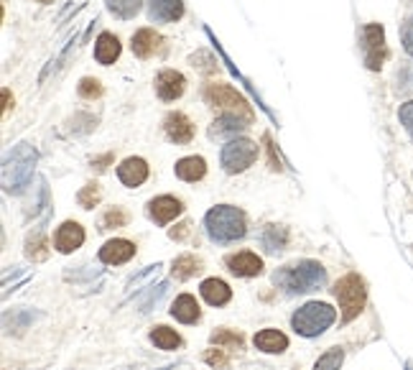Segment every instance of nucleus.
Segmentation results:
<instances>
[{"mask_svg":"<svg viewBox=\"0 0 413 370\" xmlns=\"http://www.w3.org/2000/svg\"><path fill=\"white\" fill-rule=\"evenodd\" d=\"M326 281V271L317 260H299L278 268L273 274V283L286 294H306V291L319 289Z\"/></svg>","mask_w":413,"mask_h":370,"instance_id":"obj_1","label":"nucleus"},{"mask_svg":"<svg viewBox=\"0 0 413 370\" xmlns=\"http://www.w3.org/2000/svg\"><path fill=\"white\" fill-rule=\"evenodd\" d=\"M38 161L36 148L29 143H18V146L6 156L3 161V189L13 194H21L29 186L33 177V166Z\"/></svg>","mask_w":413,"mask_h":370,"instance_id":"obj_2","label":"nucleus"},{"mask_svg":"<svg viewBox=\"0 0 413 370\" xmlns=\"http://www.w3.org/2000/svg\"><path fill=\"white\" fill-rule=\"evenodd\" d=\"M204 228H206V235L212 237L214 243H235V240L245 237L248 222H245V215L237 207L220 205V207L206 212Z\"/></svg>","mask_w":413,"mask_h":370,"instance_id":"obj_3","label":"nucleus"},{"mask_svg":"<svg viewBox=\"0 0 413 370\" xmlns=\"http://www.w3.org/2000/svg\"><path fill=\"white\" fill-rule=\"evenodd\" d=\"M334 319H337V311L329 304L309 302L291 317V325H294L296 334H301V337H319L334 325Z\"/></svg>","mask_w":413,"mask_h":370,"instance_id":"obj_4","label":"nucleus"},{"mask_svg":"<svg viewBox=\"0 0 413 370\" xmlns=\"http://www.w3.org/2000/svg\"><path fill=\"white\" fill-rule=\"evenodd\" d=\"M334 296L340 302L342 322H352L354 317H360V311L365 309V299H368V289L357 274L342 276L337 286H334Z\"/></svg>","mask_w":413,"mask_h":370,"instance_id":"obj_5","label":"nucleus"},{"mask_svg":"<svg viewBox=\"0 0 413 370\" xmlns=\"http://www.w3.org/2000/svg\"><path fill=\"white\" fill-rule=\"evenodd\" d=\"M204 100L212 105V108H220V110L230 112V115H240V118L253 123V110H250V105H248V100H245L235 87H230V84H222V82L206 84Z\"/></svg>","mask_w":413,"mask_h":370,"instance_id":"obj_6","label":"nucleus"},{"mask_svg":"<svg viewBox=\"0 0 413 370\" xmlns=\"http://www.w3.org/2000/svg\"><path fill=\"white\" fill-rule=\"evenodd\" d=\"M255 158H258V146H255L250 138H235V141H230L227 146L222 148V154H220V161L227 174H240V171L248 169Z\"/></svg>","mask_w":413,"mask_h":370,"instance_id":"obj_7","label":"nucleus"},{"mask_svg":"<svg viewBox=\"0 0 413 370\" xmlns=\"http://www.w3.org/2000/svg\"><path fill=\"white\" fill-rule=\"evenodd\" d=\"M362 52H365V64L368 69L373 72H380L385 61V31L380 23H368L365 29H362Z\"/></svg>","mask_w":413,"mask_h":370,"instance_id":"obj_8","label":"nucleus"},{"mask_svg":"<svg viewBox=\"0 0 413 370\" xmlns=\"http://www.w3.org/2000/svg\"><path fill=\"white\" fill-rule=\"evenodd\" d=\"M184 89H186L184 74L177 72V69H163L156 77V92H158V97H161L163 103L179 100V97L184 95Z\"/></svg>","mask_w":413,"mask_h":370,"instance_id":"obj_9","label":"nucleus"},{"mask_svg":"<svg viewBox=\"0 0 413 370\" xmlns=\"http://www.w3.org/2000/svg\"><path fill=\"white\" fill-rule=\"evenodd\" d=\"M181 209H184V205H181L177 197H169V194L156 197V200L148 202V217H151L156 225H166V222H171L174 217L181 215Z\"/></svg>","mask_w":413,"mask_h":370,"instance_id":"obj_10","label":"nucleus"},{"mask_svg":"<svg viewBox=\"0 0 413 370\" xmlns=\"http://www.w3.org/2000/svg\"><path fill=\"white\" fill-rule=\"evenodd\" d=\"M227 268L232 271L235 276H243V279H250V276H260L263 274V260L250 251H243V253H232L225 258Z\"/></svg>","mask_w":413,"mask_h":370,"instance_id":"obj_11","label":"nucleus"},{"mask_svg":"<svg viewBox=\"0 0 413 370\" xmlns=\"http://www.w3.org/2000/svg\"><path fill=\"white\" fill-rule=\"evenodd\" d=\"M82 243H84V228H82L80 222H72V220L64 222V225L57 230V235H54V245H57L59 253L77 251Z\"/></svg>","mask_w":413,"mask_h":370,"instance_id":"obj_12","label":"nucleus"},{"mask_svg":"<svg viewBox=\"0 0 413 370\" xmlns=\"http://www.w3.org/2000/svg\"><path fill=\"white\" fill-rule=\"evenodd\" d=\"M163 128H166L169 141H174V143H189L194 138L192 120L186 118L184 112H169L166 120H163Z\"/></svg>","mask_w":413,"mask_h":370,"instance_id":"obj_13","label":"nucleus"},{"mask_svg":"<svg viewBox=\"0 0 413 370\" xmlns=\"http://www.w3.org/2000/svg\"><path fill=\"white\" fill-rule=\"evenodd\" d=\"M148 15L156 23H174L184 15L181 0H148Z\"/></svg>","mask_w":413,"mask_h":370,"instance_id":"obj_14","label":"nucleus"},{"mask_svg":"<svg viewBox=\"0 0 413 370\" xmlns=\"http://www.w3.org/2000/svg\"><path fill=\"white\" fill-rule=\"evenodd\" d=\"M135 256V245L130 240H107V243L100 248V260L107 263V266H120Z\"/></svg>","mask_w":413,"mask_h":370,"instance_id":"obj_15","label":"nucleus"},{"mask_svg":"<svg viewBox=\"0 0 413 370\" xmlns=\"http://www.w3.org/2000/svg\"><path fill=\"white\" fill-rule=\"evenodd\" d=\"M118 179L126 186H130V189L140 186L148 179V163L143 158H138V156H130V158H126L118 166Z\"/></svg>","mask_w":413,"mask_h":370,"instance_id":"obj_16","label":"nucleus"},{"mask_svg":"<svg viewBox=\"0 0 413 370\" xmlns=\"http://www.w3.org/2000/svg\"><path fill=\"white\" fill-rule=\"evenodd\" d=\"M171 317L179 319L181 325H194V322H200L202 311H200V304H197V299H194L192 294L177 296V302L171 304Z\"/></svg>","mask_w":413,"mask_h":370,"instance_id":"obj_17","label":"nucleus"},{"mask_svg":"<svg viewBox=\"0 0 413 370\" xmlns=\"http://www.w3.org/2000/svg\"><path fill=\"white\" fill-rule=\"evenodd\" d=\"M161 44L163 38L156 34L153 29H140L138 34L133 36V54L138 59H148V57H153L156 52H161Z\"/></svg>","mask_w":413,"mask_h":370,"instance_id":"obj_18","label":"nucleus"},{"mask_svg":"<svg viewBox=\"0 0 413 370\" xmlns=\"http://www.w3.org/2000/svg\"><path fill=\"white\" fill-rule=\"evenodd\" d=\"M200 291L206 299V304H212V306H222V304H227L232 299V289L222 279H206V281H202Z\"/></svg>","mask_w":413,"mask_h":370,"instance_id":"obj_19","label":"nucleus"},{"mask_svg":"<svg viewBox=\"0 0 413 370\" xmlns=\"http://www.w3.org/2000/svg\"><path fill=\"white\" fill-rule=\"evenodd\" d=\"M120 57V41L115 34H100V38H97V44H95V59L100 61V64H112V61Z\"/></svg>","mask_w":413,"mask_h":370,"instance_id":"obj_20","label":"nucleus"},{"mask_svg":"<svg viewBox=\"0 0 413 370\" xmlns=\"http://www.w3.org/2000/svg\"><path fill=\"white\" fill-rule=\"evenodd\" d=\"M248 126H250V120L240 118V115H230V112H225L222 118H217L212 123V128H209V135H212V138H222V135H227V133H240V131H245Z\"/></svg>","mask_w":413,"mask_h":370,"instance_id":"obj_21","label":"nucleus"},{"mask_svg":"<svg viewBox=\"0 0 413 370\" xmlns=\"http://www.w3.org/2000/svg\"><path fill=\"white\" fill-rule=\"evenodd\" d=\"M206 174V161L202 156H186L177 163V177L184 182H200Z\"/></svg>","mask_w":413,"mask_h":370,"instance_id":"obj_22","label":"nucleus"},{"mask_svg":"<svg viewBox=\"0 0 413 370\" xmlns=\"http://www.w3.org/2000/svg\"><path fill=\"white\" fill-rule=\"evenodd\" d=\"M255 348L263 350V353H283L288 348V337L278 330H263V332L255 334Z\"/></svg>","mask_w":413,"mask_h":370,"instance_id":"obj_23","label":"nucleus"},{"mask_svg":"<svg viewBox=\"0 0 413 370\" xmlns=\"http://www.w3.org/2000/svg\"><path fill=\"white\" fill-rule=\"evenodd\" d=\"M260 243L268 253H278L288 245V230L280 225H266V230L260 232Z\"/></svg>","mask_w":413,"mask_h":370,"instance_id":"obj_24","label":"nucleus"},{"mask_svg":"<svg viewBox=\"0 0 413 370\" xmlns=\"http://www.w3.org/2000/svg\"><path fill=\"white\" fill-rule=\"evenodd\" d=\"M202 271V263L200 258H194V256H179L174 260V279L177 281H186V279H192L194 274H200Z\"/></svg>","mask_w":413,"mask_h":370,"instance_id":"obj_25","label":"nucleus"},{"mask_svg":"<svg viewBox=\"0 0 413 370\" xmlns=\"http://www.w3.org/2000/svg\"><path fill=\"white\" fill-rule=\"evenodd\" d=\"M151 342L161 350H177L179 345H181V337H179L174 330L161 325V327H153V330H151Z\"/></svg>","mask_w":413,"mask_h":370,"instance_id":"obj_26","label":"nucleus"},{"mask_svg":"<svg viewBox=\"0 0 413 370\" xmlns=\"http://www.w3.org/2000/svg\"><path fill=\"white\" fill-rule=\"evenodd\" d=\"M105 3H107V10H110L112 15L123 18V21L135 18L140 6H143V0H105Z\"/></svg>","mask_w":413,"mask_h":370,"instance_id":"obj_27","label":"nucleus"},{"mask_svg":"<svg viewBox=\"0 0 413 370\" xmlns=\"http://www.w3.org/2000/svg\"><path fill=\"white\" fill-rule=\"evenodd\" d=\"M209 340H212V345H217L222 350H243L245 345L243 334L232 332V330H217V332H212Z\"/></svg>","mask_w":413,"mask_h":370,"instance_id":"obj_28","label":"nucleus"},{"mask_svg":"<svg viewBox=\"0 0 413 370\" xmlns=\"http://www.w3.org/2000/svg\"><path fill=\"white\" fill-rule=\"evenodd\" d=\"M26 256H29L31 260H44L46 256H49V251H46V237L41 230H38L36 235L29 237V243H26Z\"/></svg>","mask_w":413,"mask_h":370,"instance_id":"obj_29","label":"nucleus"},{"mask_svg":"<svg viewBox=\"0 0 413 370\" xmlns=\"http://www.w3.org/2000/svg\"><path fill=\"white\" fill-rule=\"evenodd\" d=\"M342 360H345V350L332 348L329 353H324V355L319 357L317 365H314V370H340Z\"/></svg>","mask_w":413,"mask_h":370,"instance_id":"obj_30","label":"nucleus"},{"mask_svg":"<svg viewBox=\"0 0 413 370\" xmlns=\"http://www.w3.org/2000/svg\"><path fill=\"white\" fill-rule=\"evenodd\" d=\"M189 61H192L194 67L200 69V72H204V74H214V72H217V67H220V64H217V59H214L209 52H204V49H200L197 54H192V57H189Z\"/></svg>","mask_w":413,"mask_h":370,"instance_id":"obj_31","label":"nucleus"},{"mask_svg":"<svg viewBox=\"0 0 413 370\" xmlns=\"http://www.w3.org/2000/svg\"><path fill=\"white\" fill-rule=\"evenodd\" d=\"M77 202H80L84 209H92L97 202H100V186H97V184H87L80 194H77Z\"/></svg>","mask_w":413,"mask_h":370,"instance_id":"obj_32","label":"nucleus"},{"mask_svg":"<svg viewBox=\"0 0 413 370\" xmlns=\"http://www.w3.org/2000/svg\"><path fill=\"white\" fill-rule=\"evenodd\" d=\"M103 95V84H100V80H92V77H84V80L80 82V97H84V100H95V97Z\"/></svg>","mask_w":413,"mask_h":370,"instance_id":"obj_33","label":"nucleus"},{"mask_svg":"<svg viewBox=\"0 0 413 370\" xmlns=\"http://www.w3.org/2000/svg\"><path fill=\"white\" fill-rule=\"evenodd\" d=\"M128 222V215L123 212V209H110V212H105L103 217V228L110 230V228H126Z\"/></svg>","mask_w":413,"mask_h":370,"instance_id":"obj_34","label":"nucleus"},{"mask_svg":"<svg viewBox=\"0 0 413 370\" xmlns=\"http://www.w3.org/2000/svg\"><path fill=\"white\" fill-rule=\"evenodd\" d=\"M204 363L212 365V368H217V370L230 368V360H227V355L222 353V348L220 350H206V353H204Z\"/></svg>","mask_w":413,"mask_h":370,"instance_id":"obj_35","label":"nucleus"},{"mask_svg":"<svg viewBox=\"0 0 413 370\" xmlns=\"http://www.w3.org/2000/svg\"><path fill=\"white\" fill-rule=\"evenodd\" d=\"M166 294V283H158V286H151V291H148L146 299H140V311H148L151 306H153L161 296Z\"/></svg>","mask_w":413,"mask_h":370,"instance_id":"obj_36","label":"nucleus"},{"mask_svg":"<svg viewBox=\"0 0 413 370\" xmlns=\"http://www.w3.org/2000/svg\"><path fill=\"white\" fill-rule=\"evenodd\" d=\"M398 118H400V123H403V128H406L408 133H411V138H413V100H408V103L400 105Z\"/></svg>","mask_w":413,"mask_h":370,"instance_id":"obj_37","label":"nucleus"},{"mask_svg":"<svg viewBox=\"0 0 413 370\" xmlns=\"http://www.w3.org/2000/svg\"><path fill=\"white\" fill-rule=\"evenodd\" d=\"M400 44L406 49V54L413 57V15L403 23V29H400Z\"/></svg>","mask_w":413,"mask_h":370,"instance_id":"obj_38","label":"nucleus"},{"mask_svg":"<svg viewBox=\"0 0 413 370\" xmlns=\"http://www.w3.org/2000/svg\"><path fill=\"white\" fill-rule=\"evenodd\" d=\"M189 228H192L189 222H181V225H177V228L171 230V237H174V240H184V237L189 235Z\"/></svg>","mask_w":413,"mask_h":370,"instance_id":"obj_39","label":"nucleus"},{"mask_svg":"<svg viewBox=\"0 0 413 370\" xmlns=\"http://www.w3.org/2000/svg\"><path fill=\"white\" fill-rule=\"evenodd\" d=\"M263 141H266V146H268V156H271V169L278 171V169H280V161H278V158H276V148H273V143H271V135H266Z\"/></svg>","mask_w":413,"mask_h":370,"instance_id":"obj_40","label":"nucleus"},{"mask_svg":"<svg viewBox=\"0 0 413 370\" xmlns=\"http://www.w3.org/2000/svg\"><path fill=\"white\" fill-rule=\"evenodd\" d=\"M112 161V154H105V156H100V158H92V169H97V171H105L107 169V163Z\"/></svg>","mask_w":413,"mask_h":370,"instance_id":"obj_41","label":"nucleus"},{"mask_svg":"<svg viewBox=\"0 0 413 370\" xmlns=\"http://www.w3.org/2000/svg\"><path fill=\"white\" fill-rule=\"evenodd\" d=\"M406 370H413V365H411V363H408V365H406Z\"/></svg>","mask_w":413,"mask_h":370,"instance_id":"obj_42","label":"nucleus"},{"mask_svg":"<svg viewBox=\"0 0 413 370\" xmlns=\"http://www.w3.org/2000/svg\"><path fill=\"white\" fill-rule=\"evenodd\" d=\"M38 3H52V0H38Z\"/></svg>","mask_w":413,"mask_h":370,"instance_id":"obj_43","label":"nucleus"},{"mask_svg":"<svg viewBox=\"0 0 413 370\" xmlns=\"http://www.w3.org/2000/svg\"><path fill=\"white\" fill-rule=\"evenodd\" d=\"M253 370H260V368H253Z\"/></svg>","mask_w":413,"mask_h":370,"instance_id":"obj_44","label":"nucleus"}]
</instances>
